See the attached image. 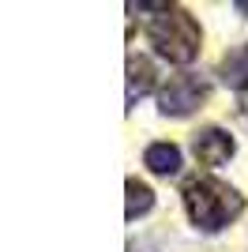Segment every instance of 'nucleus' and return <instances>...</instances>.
<instances>
[{"label": "nucleus", "mask_w": 248, "mask_h": 252, "mask_svg": "<svg viewBox=\"0 0 248 252\" xmlns=\"http://www.w3.org/2000/svg\"><path fill=\"white\" fill-rule=\"evenodd\" d=\"M147 42L155 45L165 61L192 64L199 57V42H203V34H199V23L192 19V11L169 8V11H162V15L151 19V27H147Z\"/></svg>", "instance_id": "2"}, {"label": "nucleus", "mask_w": 248, "mask_h": 252, "mask_svg": "<svg viewBox=\"0 0 248 252\" xmlns=\"http://www.w3.org/2000/svg\"><path fill=\"white\" fill-rule=\"evenodd\" d=\"M128 252H135V249H128Z\"/></svg>", "instance_id": "10"}, {"label": "nucleus", "mask_w": 248, "mask_h": 252, "mask_svg": "<svg viewBox=\"0 0 248 252\" xmlns=\"http://www.w3.org/2000/svg\"><path fill=\"white\" fill-rule=\"evenodd\" d=\"M211 87H207L203 75L196 72H181V75H169V83L158 91V113L162 117H188L192 109L207 102Z\"/></svg>", "instance_id": "3"}, {"label": "nucleus", "mask_w": 248, "mask_h": 252, "mask_svg": "<svg viewBox=\"0 0 248 252\" xmlns=\"http://www.w3.org/2000/svg\"><path fill=\"white\" fill-rule=\"evenodd\" d=\"M185 211H188V219H192L196 230L218 233V230H226L233 219H241L245 196L218 177H196L185 185Z\"/></svg>", "instance_id": "1"}, {"label": "nucleus", "mask_w": 248, "mask_h": 252, "mask_svg": "<svg viewBox=\"0 0 248 252\" xmlns=\"http://www.w3.org/2000/svg\"><path fill=\"white\" fill-rule=\"evenodd\" d=\"M151 87H155V64L147 57H132L128 61V105H135Z\"/></svg>", "instance_id": "6"}, {"label": "nucleus", "mask_w": 248, "mask_h": 252, "mask_svg": "<svg viewBox=\"0 0 248 252\" xmlns=\"http://www.w3.org/2000/svg\"><path fill=\"white\" fill-rule=\"evenodd\" d=\"M222 79H226V87H233V91H248V42L241 45V49L226 53V61H222Z\"/></svg>", "instance_id": "8"}, {"label": "nucleus", "mask_w": 248, "mask_h": 252, "mask_svg": "<svg viewBox=\"0 0 248 252\" xmlns=\"http://www.w3.org/2000/svg\"><path fill=\"white\" fill-rule=\"evenodd\" d=\"M192 151H196L199 166H226L229 158H233V151H237V143L222 128H203V132H196Z\"/></svg>", "instance_id": "4"}, {"label": "nucleus", "mask_w": 248, "mask_h": 252, "mask_svg": "<svg viewBox=\"0 0 248 252\" xmlns=\"http://www.w3.org/2000/svg\"><path fill=\"white\" fill-rule=\"evenodd\" d=\"M143 166L158 177H173V173H181V147L177 143H151L143 151Z\"/></svg>", "instance_id": "5"}, {"label": "nucleus", "mask_w": 248, "mask_h": 252, "mask_svg": "<svg viewBox=\"0 0 248 252\" xmlns=\"http://www.w3.org/2000/svg\"><path fill=\"white\" fill-rule=\"evenodd\" d=\"M124 192H128V200H124V215H128V222H135L139 215H147V211L155 207V192H151V185H143V181L128 177V181H124Z\"/></svg>", "instance_id": "7"}, {"label": "nucleus", "mask_w": 248, "mask_h": 252, "mask_svg": "<svg viewBox=\"0 0 248 252\" xmlns=\"http://www.w3.org/2000/svg\"><path fill=\"white\" fill-rule=\"evenodd\" d=\"M237 8H241V11H245V15H248V0H241V4H237Z\"/></svg>", "instance_id": "9"}]
</instances>
